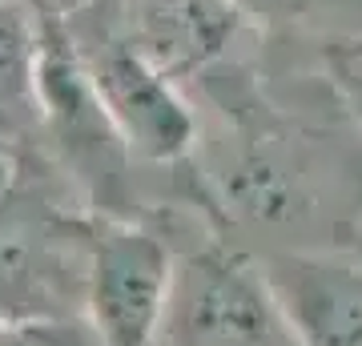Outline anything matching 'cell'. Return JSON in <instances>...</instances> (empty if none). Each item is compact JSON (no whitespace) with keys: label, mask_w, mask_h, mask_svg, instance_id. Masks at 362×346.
<instances>
[{"label":"cell","mask_w":362,"mask_h":346,"mask_svg":"<svg viewBox=\"0 0 362 346\" xmlns=\"http://www.w3.org/2000/svg\"><path fill=\"white\" fill-rule=\"evenodd\" d=\"M189 89L209 109L194 169L218 230L258 242L262 254L350 250L362 221V129L346 109H290L242 57Z\"/></svg>","instance_id":"6da1fadb"},{"label":"cell","mask_w":362,"mask_h":346,"mask_svg":"<svg viewBox=\"0 0 362 346\" xmlns=\"http://www.w3.org/2000/svg\"><path fill=\"white\" fill-rule=\"evenodd\" d=\"M97 218L65 178L28 154L25 178L0 193V322L85 326Z\"/></svg>","instance_id":"7a4b0ae2"},{"label":"cell","mask_w":362,"mask_h":346,"mask_svg":"<svg viewBox=\"0 0 362 346\" xmlns=\"http://www.w3.org/2000/svg\"><path fill=\"white\" fill-rule=\"evenodd\" d=\"M45 40H40V121L37 149L65 185L81 197L93 218H149V197L141 193V161L125 145L121 129L93 85L77 40L65 21L40 0Z\"/></svg>","instance_id":"3957f363"},{"label":"cell","mask_w":362,"mask_h":346,"mask_svg":"<svg viewBox=\"0 0 362 346\" xmlns=\"http://www.w3.org/2000/svg\"><path fill=\"white\" fill-rule=\"evenodd\" d=\"M169 238L177 274L153 346H302L254 250L197 226Z\"/></svg>","instance_id":"277c9868"},{"label":"cell","mask_w":362,"mask_h":346,"mask_svg":"<svg viewBox=\"0 0 362 346\" xmlns=\"http://www.w3.org/2000/svg\"><path fill=\"white\" fill-rule=\"evenodd\" d=\"M69 28V25H65ZM105 109L145 169H189L202 142V113L185 85L169 81L121 33L69 28Z\"/></svg>","instance_id":"5b68a950"},{"label":"cell","mask_w":362,"mask_h":346,"mask_svg":"<svg viewBox=\"0 0 362 346\" xmlns=\"http://www.w3.org/2000/svg\"><path fill=\"white\" fill-rule=\"evenodd\" d=\"M177 274V242L157 221L97 218L85 326L97 346H153Z\"/></svg>","instance_id":"8992f818"},{"label":"cell","mask_w":362,"mask_h":346,"mask_svg":"<svg viewBox=\"0 0 362 346\" xmlns=\"http://www.w3.org/2000/svg\"><path fill=\"white\" fill-rule=\"evenodd\" d=\"M97 28L121 33L149 64L189 89L238 57L250 25L233 0H117V13Z\"/></svg>","instance_id":"52a82bcc"},{"label":"cell","mask_w":362,"mask_h":346,"mask_svg":"<svg viewBox=\"0 0 362 346\" xmlns=\"http://www.w3.org/2000/svg\"><path fill=\"white\" fill-rule=\"evenodd\" d=\"M258 258L302 346H362V254L278 250Z\"/></svg>","instance_id":"ba28073f"},{"label":"cell","mask_w":362,"mask_h":346,"mask_svg":"<svg viewBox=\"0 0 362 346\" xmlns=\"http://www.w3.org/2000/svg\"><path fill=\"white\" fill-rule=\"evenodd\" d=\"M40 0H0V145L33 149L40 121Z\"/></svg>","instance_id":"9c48e42d"},{"label":"cell","mask_w":362,"mask_h":346,"mask_svg":"<svg viewBox=\"0 0 362 346\" xmlns=\"http://www.w3.org/2000/svg\"><path fill=\"white\" fill-rule=\"evenodd\" d=\"M250 28L262 33H318L322 40L358 37L362 0H233Z\"/></svg>","instance_id":"30bf717a"},{"label":"cell","mask_w":362,"mask_h":346,"mask_svg":"<svg viewBox=\"0 0 362 346\" xmlns=\"http://www.w3.org/2000/svg\"><path fill=\"white\" fill-rule=\"evenodd\" d=\"M318 64L330 93L338 105L346 109V117L362 129V33L358 37H338L318 45Z\"/></svg>","instance_id":"8fae6325"},{"label":"cell","mask_w":362,"mask_h":346,"mask_svg":"<svg viewBox=\"0 0 362 346\" xmlns=\"http://www.w3.org/2000/svg\"><path fill=\"white\" fill-rule=\"evenodd\" d=\"M0 346H97L89 326H13L0 322Z\"/></svg>","instance_id":"7c38bea8"},{"label":"cell","mask_w":362,"mask_h":346,"mask_svg":"<svg viewBox=\"0 0 362 346\" xmlns=\"http://www.w3.org/2000/svg\"><path fill=\"white\" fill-rule=\"evenodd\" d=\"M57 16H77V13H93V8H113L117 0H45Z\"/></svg>","instance_id":"4fadbf2b"},{"label":"cell","mask_w":362,"mask_h":346,"mask_svg":"<svg viewBox=\"0 0 362 346\" xmlns=\"http://www.w3.org/2000/svg\"><path fill=\"white\" fill-rule=\"evenodd\" d=\"M350 250H354V254H362V221H358V230H354V238H350Z\"/></svg>","instance_id":"5bb4252c"}]
</instances>
